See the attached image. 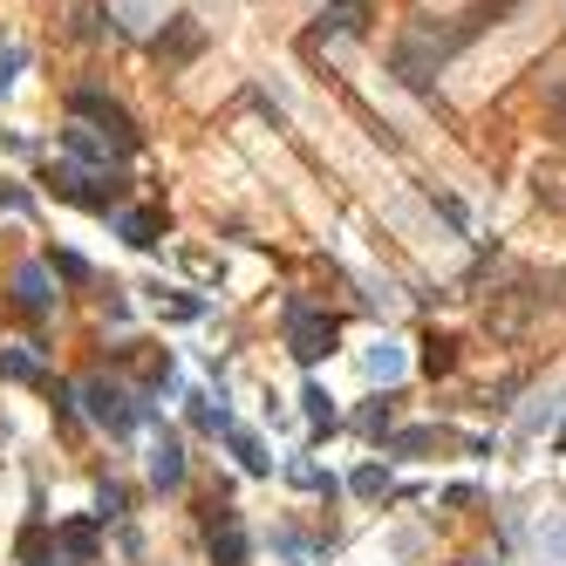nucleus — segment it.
<instances>
[{
    "label": "nucleus",
    "instance_id": "obj_14",
    "mask_svg": "<svg viewBox=\"0 0 566 566\" xmlns=\"http://www.w3.org/2000/svg\"><path fill=\"white\" fill-rule=\"evenodd\" d=\"M123 362H131L137 382H150V390H158V382L171 376V355H164V348H150V342H131V348H123Z\"/></svg>",
    "mask_w": 566,
    "mask_h": 566
},
{
    "label": "nucleus",
    "instance_id": "obj_24",
    "mask_svg": "<svg viewBox=\"0 0 566 566\" xmlns=\"http://www.w3.org/2000/svg\"><path fill=\"white\" fill-rule=\"evenodd\" d=\"M382 492H390V471H382V465H362V471H355V499H382Z\"/></svg>",
    "mask_w": 566,
    "mask_h": 566
},
{
    "label": "nucleus",
    "instance_id": "obj_7",
    "mask_svg": "<svg viewBox=\"0 0 566 566\" xmlns=\"http://www.w3.org/2000/svg\"><path fill=\"white\" fill-rule=\"evenodd\" d=\"M198 48H205V28H198V21H164V35L150 41V56H158L164 69H185V62H198Z\"/></svg>",
    "mask_w": 566,
    "mask_h": 566
},
{
    "label": "nucleus",
    "instance_id": "obj_21",
    "mask_svg": "<svg viewBox=\"0 0 566 566\" xmlns=\"http://www.w3.org/2000/svg\"><path fill=\"white\" fill-rule=\"evenodd\" d=\"M300 409H307V423H315V430H334V396L321 390V382H307V390H300Z\"/></svg>",
    "mask_w": 566,
    "mask_h": 566
},
{
    "label": "nucleus",
    "instance_id": "obj_11",
    "mask_svg": "<svg viewBox=\"0 0 566 566\" xmlns=\"http://www.w3.org/2000/svg\"><path fill=\"white\" fill-rule=\"evenodd\" d=\"M451 444H457L451 430H430L423 423V430H396L390 436V457H423V451H451Z\"/></svg>",
    "mask_w": 566,
    "mask_h": 566
},
{
    "label": "nucleus",
    "instance_id": "obj_16",
    "mask_svg": "<svg viewBox=\"0 0 566 566\" xmlns=\"http://www.w3.org/2000/svg\"><path fill=\"white\" fill-rule=\"evenodd\" d=\"M212 566H246V532H239V519L212 526Z\"/></svg>",
    "mask_w": 566,
    "mask_h": 566
},
{
    "label": "nucleus",
    "instance_id": "obj_10",
    "mask_svg": "<svg viewBox=\"0 0 566 566\" xmlns=\"http://www.w3.org/2000/svg\"><path fill=\"white\" fill-rule=\"evenodd\" d=\"M56 546H62L69 566H89V559H96V519H69V526L56 532Z\"/></svg>",
    "mask_w": 566,
    "mask_h": 566
},
{
    "label": "nucleus",
    "instance_id": "obj_12",
    "mask_svg": "<svg viewBox=\"0 0 566 566\" xmlns=\"http://www.w3.org/2000/svg\"><path fill=\"white\" fill-rule=\"evenodd\" d=\"M362 369L390 390V382H403V369H409V355H403V342H376L369 355H362Z\"/></svg>",
    "mask_w": 566,
    "mask_h": 566
},
{
    "label": "nucleus",
    "instance_id": "obj_15",
    "mask_svg": "<svg viewBox=\"0 0 566 566\" xmlns=\"http://www.w3.org/2000/svg\"><path fill=\"white\" fill-rule=\"evenodd\" d=\"M0 376H8V382H41V390H48V369H41L35 348H0Z\"/></svg>",
    "mask_w": 566,
    "mask_h": 566
},
{
    "label": "nucleus",
    "instance_id": "obj_2",
    "mask_svg": "<svg viewBox=\"0 0 566 566\" xmlns=\"http://www.w3.org/2000/svg\"><path fill=\"white\" fill-rule=\"evenodd\" d=\"M48 185H56V198L89 205V212H116L123 192H131V185H123V171L102 177V171H83V164H56V171H48Z\"/></svg>",
    "mask_w": 566,
    "mask_h": 566
},
{
    "label": "nucleus",
    "instance_id": "obj_22",
    "mask_svg": "<svg viewBox=\"0 0 566 566\" xmlns=\"http://www.w3.org/2000/svg\"><path fill=\"white\" fill-rule=\"evenodd\" d=\"M158 315H171V321H198L205 300H192V294H158Z\"/></svg>",
    "mask_w": 566,
    "mask_h": 566
},
{
    "label": "nucleus",
    "instance_id": "obj_28",
    "mask_svg": "<svg viewBox=\"0 0 566 566\" xmlns=\"http://www.w3.org/2000/svg\"><path fill=\"white\" fill-rule=\"evenodd\" d=\"M123 505H131V499H123V484H102V499H96V519H123Z\"/></svg>",
    "mask_w": 566,
    "mask_h": 566
},
{
    "label": "nucleus",
    "instance_id": "obj_29",
    "mask_svg": "<svg viewBox=\"0 0 566 566\" xmlns=\"http://www.w3.org/2000/svg\"><path fill=\"white\" fill-rule=\"evenodd\" d=\"M471 566H484V559H471Z\"/></svg>",
    "mask_w": 566,
    "mask_h": 566
},
{
    "label": "nucleus",
    "instance_id": "obj_9",
    "mask_svg": "<svg viewBox=\"0 0 566 566\" xmlns=\"http://www.w3.org/2000/svg\"><path fill=\"white\" fill-rule=\"evenodd\" d=\"M150 484H158V492H177V484H185V444H177L171 430L150 444Z\"/></svg>",
    "mask_w": 566,
    "mask_h": 566
},
{
    "label": "nucleus",
    "instance_id": "obj_3",
    "mask_svg": "<svg viewBox=\"0 0 566 566\" xmlns=\"http://www.w3.org/2000/svg\"><path fill=\"white\" fill-rule=\"evenodd\" d=\"M75 403L89 409V423H102L110 436H123V430H137L144 423V403L123 390V382H102V376H89L83 390H75Z\"/></svg>",
    "mask_w": 566,
    "mask_h": 566
},
{
    "label": "nucleus",
    "instance_id": "obj_4",
    "mask_svg": "<svg viewBox=\"0 0 566 566\" xmlns=\"http://www.w3.org/2000/svg\"><path fill=\"white\" fill-rule=\"evenodd\" d=\"M287 348H294V362L315 369L321 355H334V321L315 315L307 300H287Z\"/></svg>",
    "mask_w": 566,
    "mask_h": 566
},
{
    "label": "nucleus",
    "instance_id": "obj_27",
    "mask_svg": "<svg viewBox=\"0 0 566 566\" xmlns=\"http://www.w3.org/2000/svg\"><path fill=\"white\" fill-rule=\"evenodd\" d=\"M48 273H62V280H89V260H75V253H48Z\"/></svg>",
    "mask_w": 566,
    "mask_h": 566
},
{
    "label": "nucleus",
    "instance_id": "obj_8",
    "mask_svg": "<svg viewBox=\"0 0 566 566\" xmlns=\"http://www.w3.org/2000/svg\"><path fill=\"white\" fill-rule=\"evenodd\" d=\"M102 28H110V8L102 0H62V35L69 41H102Z\"/></svg>",
    "mask_w": 566,
    "mask_h": 566
},
{
    "label": "nucleus",
    "instance_id": "obj_17",
    "mask_svg": "<svg viewBox=\"0 0 566 566\" xmlns=\"http://www.w3.org/2000/svg\"><path fill=\"white\" fill-rule=\"evenodd\" d=\"M532 553L546 566H566V519H539L532 526Z\"/></svg>",
    "mask_w": 566,
    "mask_h": 566
},
{
    "label": "nucleus",
    "instance_id": "obj_18",
    "mask_svg": "<svg viewBox=\"0 0 566 566\" xmlns=\"http://www.w3.org/2000/svg\"><path fill=\"white\" fill-rule=\"evenodd\" d=\"M417 362H423V376H451V369H457V342H451V334H423V355H417Z\"/></svg>",
    "mask_w": 566,
    "mask_h": 566
},
{
    "label": "nucleus",
    "instance_id": "obj_13",
    "mask_svg": "<svg viewBox=\"0 0 566 566\" xmlns=\"http://www.w3.org/2000/svg\"><path fill=\"white\" fill-rule=\"evenodd\" d=\"M369 21H376V0H328V28L369 35Z\"/></svg>",
    "mask_w": 566,
    "mask_h": 566
},
{
    "label": "nucleus",
    "instance_id": "obj_19",
    "mask_svg": "<svg viewBox=\"0 0 566 566\" xmlns=\"http://www.w3.org/2000/svg\"><path fill=\"white\" fill-rule=\"evenodd\" d=\"M225 436H233V457H239L253 478H267V471H273V457H267V444H260L253 430H225Z\"/></svg>",
    "mask_w": 566,
    "mask_h": 566
},
{
    "label": "nucleus",
    "instance_id": "obj_26",
    "mask_svg": "<svg viewBox=\"0 0 566 566\" xmlns=\"http://www.w3.org/2000/svg\"><path fill=\"white\" fill-rule=\"evenodd\" d=\"M287 478H294V484H300V492H328V499H334V478H328V471H321V465H294V471H287Z\"/></svg>",
    "mask_w": 566,
    "mask_h": 566
},
{
    "label": "nucleus",
    "instance_id": "obj_5",
    "mask_svg": "<svg viewBox=\"0 0 566 566\" xmlns=\"http://www.w3.org/2000/svg\"><path fill=\"white\" fill-rule=\"evenodd\" d=\"M62 150H69V164L102 171V177H110V171H116V158H123V150H116L110 137H102V131H89V123H69V131H62Z\"/></svg>",
    "mask_w": 566,
    "mask_h": 566
},
{
    "label": "nucleus",
    "instance_id": "obj_25",
    "mask_svg": "<svg viewBox=\"0 0 566 566\" xmlns=\"http://www.w3.org/2000/svg\"><path fill=\"white\" fill-rule=\"evenodd\" d=\"M546 131L566 144V83H553V89H546Z\"/></svg>",
    "mask_w": 566,
    "mask_h": 566
},
{
    "label": "nucleus",
    "instance_id": "obj_20",
    "mask_svg": "<svg viewBox=\"0 0 566 566\" xmlns=\"http://www.w3.org/2000/svg\"><path fill=\"white\" fill-rule=\"evenodd\" d=\"M116 225H123V239H131V246H158V233H164L158 212H123Z\"/></svg>",
    "mask_w": 566,
    "mask_h": 566
},
{
    "label": "nucleus",
    "instance_id": "obj_6",
    "mask_svg": "<svg viewBox=\"0 0 566 566\" xmlns=\"http://www.w3.org/2000/svg\"><path fill=\"white\" fill-rule=\"evenodd\" d=\"M8 294H14V307L21 315H48L56 307V273H48V260H28V267H14V280H8Z\"/></svg>",
    "mask_w": 566,
    "mask_h": 566
},
{
    "label": "nucleus",
    "instance_id": "obj_1",
    "mask_svg": "<svg viewBox=\"0 0 566 566\" xmlns=\"http://www.w3.org/2000/svg\"><path fill=\"white\" fill-rule=\"evenodd\" d=\"M69 116H75V123H89V131H102L116 150H144L137 116L123 110L116 96H102V89H69Z\"/></svg>",
    "mask_w": 566,
    "mask_h": 566
},
{
    "label": "nucleus",
    "instance_id": "obj_23",
    "mask_svg": "<svg viewBox=\"0 0 566 566\" xmlns=\"http://www.w3.org/2000/svg\"><path fill=\"white\" fill-rule=\"evenodd\" d=\"M355 430H362V436H382V430H390V396L362 403V417H355Z\"/></svg>",
    "mask_w": 566,
    "mask_h": 566
}]
</instances>
